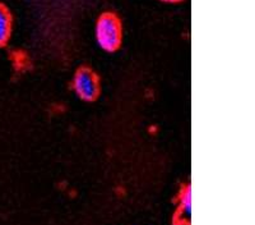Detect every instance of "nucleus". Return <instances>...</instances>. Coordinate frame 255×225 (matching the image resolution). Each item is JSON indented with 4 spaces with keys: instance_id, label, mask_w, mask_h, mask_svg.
<instances>
[{
    "instance_id": "f257e3e1",
    "label": "nucleus",
    "mask_w": 255,
    "mask_h": 225,
    "mask_svg": "<svg viewBox=\"0 0 255 225\" xmlns=\"http://www.w3.org/2000/svg\"><path fill=\"white\" fill-rule=\"evenodd\" d=\"M96 42L106 53L119 49L123 41V26L115 13H102L95 24Z\"/></svg>"
},
{
    "instance_id": "f03ea898",
    "label": "nucleus",
    "mask_w": 255,
    "mask_h": 225,
    "mask_svg": "<svg viewBox=\"0 0 255 225\" xmlns=\"http://www.w3.org/2000/svg\"><path fill=\"white\" fill-rule=\"evenodd\" d=\"M72 86L77 96L86 102L95 101L99 97L100 90H101L99 76L87 67L77 69L73 76Z\"/></svg>"
},
{
    "instance_id": "7ed1b4c3",
    "label": "nucleus",
    "mask_w": 255,
    "mask_h": 225,
    "mask_svg": "<svg viewBox=\"0 0 255 225\" xmlns=\"http://www.w3.org/2000/svg\"><path fill=\"white\" fill-rule=\"evenodd\" d=\"M176 210L174 214V225H190L191 220V191L190 186L181 187L176 200Z\"/></svg>"
},
{
    "instance_id": "20e7f679",
    "label": "nucleus",
    "mask_w": 255,
    "mask_h": 225,
    "mask_svg": "<svg viewBox=\"0 0 255 225\" xmlns=\"http://www.w3.org/2000/svg\"><path fill=\"white\" fill-rule=\"evenodd\" d=\"M13 17L4 4H0V47L5 46L12 37Z\"/></svg>"
},
{
    "instance_id": "39448f33",
    "label": "nucleus",
    "mask_w": 255,
    "mask_h": 225,
    "mask_svg": "<svg viewBox=\"0 0 255 225\" xmlns=\"http://www.w3.org/2000/svg\"><path fill=\"white\" fill-rule=\"evenodd\" d=\"M158 1H163V3L175 4V3H180V1H183V0H158Z\"/></svg>"
}]
</instances>
